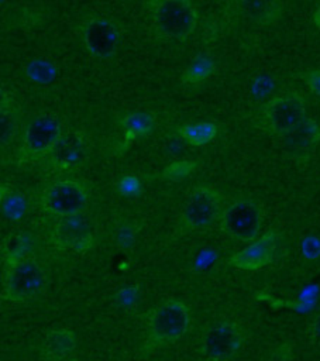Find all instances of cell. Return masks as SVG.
I'll list each match as a JSON object with an SVG mask.
<instances>
[{"instance_id":"cell-14","label":"cell","mask_w":320,"mask_h":361,"mask_svg":"<svg viewBox=\"0 0 320 361\" xmlns=\"http://www.w3.org/2000/svg\"><path fill=\"white\" fill-rule=\"evenodd\" d=\"M320 141V124L306 117L297 127L282 137L285 154L292 159H307Z\"/></svg>"},{"instance_id":"cell-1","label":"cell","mask_w":320,"mask_h":361,"mask_svg":"<svg viewBox=\"0 0 320 361\" xmlns=\"http://www.w3.org/2000/svg\"><path fill=\"white\" fill-rule=\"evenodd\" d=\"M48 285L47 271L34 257L4 264L1 298L8 302H30L39 298Z\"/></svg>"},{"instance_id":"cell-25","label":"cell","mask_w":320,"mask_h":361,"mask_svg":"<svg viewBox=\"0 0 320 361\" xmlns=\"http://www.w3.org/2000/svg\"><path fill=\"white\" fill-rule=\"evenodd\" d=\"M116 188H117V192L125 197H137L142 193L141 179L131 173L120 176L116 183Z\"/></svg>"},{"instance_id":"cell-8","label":"cell","mask_w":320,"mask_h":361,"mask_svg":"<svg viewBox=\"0 0 320 361\" xmlns=\"http://www.w3.org/2000/svg\"><path fill=\"white\" fill-rule=\"evenodd\" d=\"M264 221L262 207L251 199H237L224 207L220 227L230 238L254 241Z\"/></svg>"},{"instance_id":"cell-17","label":"cell","mask_w":320,"mask_h":361,"mask_svg":"<svg viewBox=\"0 0 320 361\" xmlns=\"http://www.w3.org/2000/svg\"><path fill=\"white\" fill-rule=\"evenodd\" d=\"M238 10L259 25H269L278 21L283 13L281 1H238Z\"/></svg>"},{"instance_id":"cell-19","label":"cell","mask_w":320,"mask_h":361,"mask_svg":"<svg viewBox=\"0 0 320 361\" xmlns=\"http://www.w3.org/2000/svg\"><path fill=\"white\" fill-rule=\"evenodd\" d=\"M179 137L192 147H203L213 141L217 135V124L213 121L187 123L178 127Z\"/></svg>"},{"instance_id":"cell-5","label":"cell","mask_w":320,"mask_h":361,"mask_svg":"<svg viewBox=\"0 0 320 361\" xmlns=\"http://www.w3.org/2000/svg\"><path fill=\"white\" fill-rule=\"evenodd\" d=\"M62 133V121L56 114L44 113L34 117L24 130L21 145L16 155L17 164L35 162L48 157Z\"/></svg>"},{"instance_id":"cell-2","label":"cell","mask_w":320,"mask_h":361,"mask_svg":"<svg viewBox=\"0 0 320 361\" xmlns=\"http://www.w3.org/2000/svg\"><path fill=\"white\" fill-rule=\"evenodd\" d=\"M155 31L165 39H185L196 28L199 13L187 0H154L145 1Z\"/></svg>"},{"instance_id":"cell-27","label":"cell","mask_w":320,"mask_h":361,"mask_svg":"<svg viewBox=\"0 0 320 361\" xmlns=\"http://www.w3.org/2000/svg\"><path fill=\"white\" fill-rule=\"evenodd\" d=\"M303 251L307 257H314L320 252V243L316 238L309 237L303 243Z\"/></svg>"},{"instance_id":"cell-18","label":"cell","mask_w":320,"mask_h":361,"mask_svg":"<svg viewBox=\"0 0 320 361\" xmlns=\"http://www.w3.org/2000/svg\"><path fill=\"white\" fill-rule=\"evenodd\" d=\"M20 123V109L14 100L6 93L1 92L0 102V141L1 148H7L16 138Z\"/></svg>"},{"instance_id":"cell-3","label":"cell","mask_w":320,"mask_h":361,"mask_svg":"<svg viewBox=\"0 0 320 361\" xmlns=\"http://www.w3.org/2000/svg\"><path fill=\"white\" fill-rule=\"evenodd\" d=\"M189 307L178 299H169L152 309L147 319V345H168L179 340L190 327Z\"/></svg>"},{"instance_id":"cell-29","label":"cell","mask_w":320,"mask_h":361,"mask_svg":"<svg viewBox=\"0 0 320 361\" xmlns=\"http://www.w3.org/2000/svg\"><path fill=\"white\" fill-rule=\"evenodd\" d=\"M313 23L317 28H320V4L317 6V8L313 13Z\"/></svg>"},{"instance_id":"cell-21","label":"cell","mask_w":320,"mask_h":361,"mask_svg":"<svg viewBox=\"0 0 320 361\" xmlns=\"http://www.w3.org/2000/svg\"><path fill=\"white\" fill-rule=\"evenodd\" d=\"M214 71L216 63L213 58L206 54H200L182 72L180 80L185 85H200L206 82L214 73Z\"/></svg>"},{"instance_id":"cell-24","label":"cell","mask_w":320,"mask_h":361,"mask_svg":"<svg viewBox=\"0 0 320 361\" xmlns=\"http://www.w3.org/2000/svg\"><path fill=\"white\" fill-rule=\"evenodd\" d=\"M197 165L199 164L192 159L175 161V162L169 164L168 166H165V169L162 171V178H165L168 180H180V179L186 178L187 175H190L192 172H195Z\"/></svg>"},{"instance_id":"cell-13","label":"cell","mask_w":320,"mask_h":361,"mask_svg":"<svg viewBox=\"0 0 320 361\" xmlns=\"http://www.w3.org/2000/svg\"><path fill=\"white\" fill-rule=\"evenodd\" d=\"M86 157V135L80 130L63 131L48 155V164L56 171H70Z\"/></svg>"},{"instance_id":"cell-15","label":"cell","mask_w":320,"mask_h":361,"mask_svg":"<svg viewBox=\"0 0 320 361\" xmlns=\"http://www.w3.org/2000/svg\"><path fill=\"white\" fill-rule=\"evenodd\" d=\"M76 336L69 329H54L42 343L44 361H79L76 357Z\"/></svg>"},{"instance_id":"cell-20","label":"cell","mask_w":320,"mask_h":361,"mask_svg":"<svg viewBox=\"0 0 320 361\" xmlns=\"http://www.w3.org/2000/svg\"><path fill=\"white\" fill-rule=\"evenodd\" d=\"M0 209L1 214L8 220H20L28 209L27 197L17 189L3 185L0 192Z\"/></svg>"},{"instance_id":"cell-26","label":"cell","mask_w":320,"mask_h":361,"mask_svg":"<svg viewBox=\"0 0 320 361\" xmlns=\"http://www.w3.org/2000/svg\"><path fill=\"white\" fill-rule=\"evenodd\" d=\"M302 78L306 86L310 89V92L320 96V68L303 73Z\"/></svg>"},{"instance_id":"cell-23","label":"cell","mask_w":320,"mask_h":361,"mask_svg":"<svg viewBox=\"0 0 320 361\" xmlns=\"http://www.w3.org/2000/svg\"><path fill=\"white\" fill-rule=\"evenodd\" d=\"M56 66L47 59H34L25 66L27 78L38 85L51 83L56 78Z\"/></svg>"},{"instance_id":"cell-12","label":"cell","mask_w":320,"mask_h":361,"mask_svg":"<svg viewBox=\"0 0 320 361\" xmlns=\"http://www.w3.org/2000/svg\"><path fill=\"white\" fill-rule=\"evenodd\" d=\"M278 241L279 233L271 230L255 238L241 251L233 254L228 259V264L242 271H258L273 261L278 250Z\"/></svg>"},{"instance_id":"cell-4","label":"cell","mask_w":320,"mask_h":361,"mask_svg":"<svg viewBox=\"0 0 320 361\" xmlns=\"http://www.w3.org/2000/svg\"><path fill=\"white\" fill-rule=\"evenodd\" d=\"M90 190L78 179H58L48 183L38 195L39 209L54 217L63 219L83 214L89 206Z\"/></svg>"},{"instance_id":"cell-28","label":"cell","mask_w":320,"mask_h":361,"mask_svg":"<svg viewBox=\"0 0 320 361\" xmlns=\"http://www.w3.org/2000/svg\"><path fill=\"white\" fill-rule=\"evenodd\" d=\"M310 336L313 338V341L320 345V310L317 312V314L313 317L312 323H310Z\"/></svg>"},{"instance_id":"cell-9","label":"cell","mask_w":320,"mask_h":361,"mask_svg":"<svg viewBox=\"0 0 320 361\" xmlns=\"http://www.w3.org/2000/svg\"><path fill=\"white\" fill-rule=\"evenodd\" d=\"M242 329L233 322H219L209 326L200 338V351L207 361H228L241 348Z\"/></svg>"},{"instance_id":"cell-10","label":"cell","mask_w":320,"mask_h":361,"mask_svg":"<svg viewBox=\"0 0 320 361\" xmlns=\"http://www.w3.org/2000/svg\"><path fill=\"white\" fill-rule=\"evenodd\" d=\"M79 34L85 49L100 59L111 58L121 41V31L117 23L106 17L87 18L82 23Z\"/></svg>"},{"instance_id":"cell-7","label":"cell","mask_w":320,"mask_h":361,"mask_svg":"<svg viewBox=\"0 0 320 361\" xmlns=\"http://www.w3.org/2000/svg\"><path fill=\"white\" fill-rule=\"evenodd\" d=\"M306 118L304 99L286 93L266 102L259 111V126L269 134L283 137Z\"/></svg>"},{"instance_id":"cell-16","label":"cell","mask_w":320,"mask_h":361,"mask_svg":"<svg viewBox=\"0 0 320 361\" xmlns=\"http://www.w3.org/2000/svg\"><path fill=\"white\" fill-rule=\"evenodd\" d=\"M156 118L149 111H130L120 117L118 126L124 133V145L147 137L155 128Z\"/></svg>"},{"instance_id":"cell-11","label":"cell","mask_w":320,"mask_h":361,"mask_svg":"<svg viewBox=\"0 0 320 361\" xmlns=\"http://www.w3.org/2000/svg\"><path fill=\"white\" fill-rule=\"evenodd\" d=\"M49 240L58 250L86 252L94 245L92 221L85 214L58 219L51 230Z\"/></svg>"},{"instance_id":"cell-6","label":"cell","mask_w":320,"mask_h":361,"mask_svg":"<svg viewBox=\"0 0 320 361\" xmlns=\"http://www.w3.org/2000/svg\"><path fill=\"white\" fill-rule=\"evenodd\" d=\"M221 193L211 186H195L186 195L180 214L179 224L185 231L200 230L217 219H220L224 206H223Z\"/></svg>"},{"instance_id":"cell-22","label":"cell","mask_w":320,"mask_h":361,"mask_svg":"<svg viewBox=\"0 0 320 361\" xmlns=\"http://www.w3.org/2000/svg\"><path fill=\"white\" fill-rule=\"evenodd\" d=\"M32 247V238L28 234L20 233L16 235H11L6 244L3 245V259L4 264L14 262L17 259L30 257Z\"/></svg>"}]
</instances>
